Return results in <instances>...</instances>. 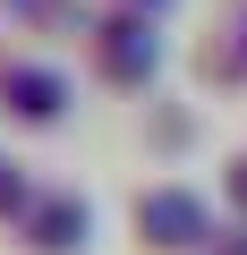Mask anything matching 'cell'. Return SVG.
<instances>
[{
    "label": "cell",
    "mask_w": 247,
    "mask_h": 255,
    "mask_svg": "<svg viewBox=\"0 0 247 255\" xmlns=\"http://www.w3.org/2000/svg\"><path fill=\"white\" fill-rule=\"evenodd\" d=\"M137 221H145L154 247H196V238H205V204H196L188 187H154V196L137 204Z\"/></svg>",
    "instance_id": "6da1fadb"
},
{
    "label": "cell",
    "mask_w": 247,
    "mask_h": 255,
    "mask_svg": "<svg viewBox=\"0 0 247 255\" xmlns=\"http://www.w3.org/2000/svg\"><path fill=\"white\" fill-rule=\"evenodd\" d=\"M0 94H9V111H26V119H51V111L68 102V85H60L51 68H9V77H0Z\"/></svg>",
    "instance_id": "7a4b0ae2"
},
{
    "label": "cell",
    "mask_w": 247,
    "mask_h": 255,
    "mask_svg": "<svg viewBox=\"0 0 247 255\" xmlns=\"http://www.w3.org/2000/svg\"><path fill=\"white\" fill-rule=\"evenodd\" d=\"M34 230H43V247H77V230H85V204H77V196H51V204L34 213Z\"/></svg>",
    "instance_id": "3957f363"
},
{
    "label": "cell",
    "mask_w": 247,
    "mask_h": 255,
    "mask_svg": "<svg viewBox=\"0 0 247 255\" xmlns=\"http://www.w3.org/2000/svg\"><path fill=\"white\" fill-rule=\"evenodd\" d=\"M111 68H119V77H145V68H154V43H145V26H119V43H111Z\"/></svg>",
    "instance_id": "277c9868"
},
{
    "label": "cell",
    "mask_w": 247,
    "mask_h": 255,
    "mask_svg": "<svg viewBox=\"0 0 247 255\" xmlns=\"http://www.w3.org/2000/svg\"><path fill=\"white\" fill-rule=\"evenodd\" d=\"M26 187H17V162H0V204H17Z\"/></svg>",
    "instance_id": "5b68a950"
}]
</instances>
